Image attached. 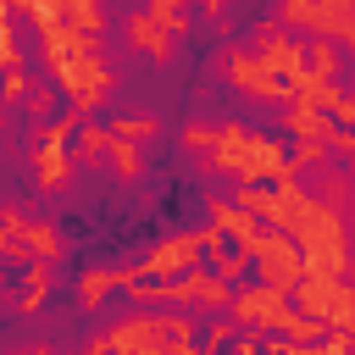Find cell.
<instances>
[{
	"instance_id": "5b68a950",
	"label": "cell",
	"mask_w": 355,
	"mask_h": 355,
	"mask_svg": "<svg viewBox=\"0 0 355 355\" xmlns=\"http://www.w3.org/2000/svg\"><path fill=\"white\" fill-rule=\"evenodd\" d=\"M33 172H39V189H61L67 183V155H61V144H39V155H33Z\"/></svg>"
},
{
	"instance_id": "8992f818",
	"label": "cell",
	"mask_w": 355,
	"mask_h": 355,
	"mask_svg": "<svg viewBox=\"0 0 355 355\" xmlns=\"http://www.w3.org/2000/svg\"><path fill=\"white\" fill-rule=\"evenodd\" d=\"M105 150H111L116 178H139V144L133 139H105Z\"/></svg>"
},
{
	"instance_id": "ba28073f",
	"label": "cell",
	"mask_w": 355,
	"mask_h": 355,
	"mask_svg": "<svg viewBox=\"0 0 355 355\" xmlns=\"http://www.w3.org/2000/svg\"><path fill=\"white\" fill-rule=\"evenodd\" d=\"M111 133H116V139H133V144H144V139L155 133V122H150V116H122Z\"/></svg>"
},
{
	"instance_id": "9c48e42d",
	"label": "cell",
	"mask_w": 355,
	"mask_h": 355,
	"mask_svg": "<svg viewBox=\"0 0 355 355\" xmlns=\"http://www.w3.org/2000/svg\"><path fill=\"white\" fill-rule=\"evenodd\" d=\"M111 283H122V277H111V272H89V277H83V283H78V294H83V300H89V305H94V300H100V294H105V288H111Z\"/></svg>"
},
{
	"instance_id": "6da1fadb",
	"label": "cell",
	"mask_w": 355,
	"mask_h": 355,
	"mask_svg": "<svg viewBox=\"0 0 355 355\" xmlns=\"http://www.w3.org/2000/svg\"><path fill=\"white\" fill-rule=\"evenodd\" d=\"M250 250H255V261H261V272H266V283L272 288H294L300 283V272H305V261H300V250L283 239V233H266V239H250Z\"/></svg>"
},
{
	"instance_id": "7a4b0ae2",
	"label": "cell",
	"mask_w": 355,
	"mask_h": 355,
	"mask_svg": "<svg viewBox=\"0 0 355 355\" xmlns=\"http://www.w3.org/2000/svg\"><path fill=\"white\" fill-rule=\"evenodd\" d=\"M233 83H239L244 94H255V100H277V94H283V78H277L261 55H233Z\"/></svg>"
},
{
	"instance_id": "3957f363",
	"label": "cell",
	"mask_w": 355,
	"mask_h": 355,
	"mask_svg": "<svg viewBox=\"0 0 355 355\" xmlns=\"http://www.w3.org/2000/svg\"><path fill=\"white\" fill-rule=\"evenodd\" d=\"M194 250H200V239H166V244H155L150 250V261H144V272H189V261H194Z\"/></svg>"
},
{
	"instance_id": "8fae6325",
	"label": "cell",
	"mask_w": 355,
	"mask_h": 355,
	"mask_svg": "<svg viewBox=\"0 0 355 355\" xmlns=\"http://www.w3.org/2000/svg\"><path fill=\"white\" fill-rule=\"evenodd\" d=\"M211 139H216V128H205V122H194V128L183 133V144H189V150H205Z\"/></svg>"
},
{
	"instance_id": "52a82bcc",
	"label": "cell",
	"mask_w": 355,
	"mask_h": 355,
	"mask_svg": "<svg viewBox=\"0 0 355 355\" xmlns=\"http://www.w3.org/2000/svg\"><path fill=\"white\" fill-rule=\"evenodd\" d=\"M150 17H155L166 33H183V28H189V11H183V0H150Z\"/></svg>"
},
{
	"instance_id": "277c9868",
	"label": "cell",
	"mask_w": 355,
	"mask_h": 355,
	"mask_svg": "<svg viewBox=\"0 0 355 355\" xmlns=\"http://www.w3.org/2000/svg\"><path fill=\"white\" fill-rule=\"evenodd\" d=\"M128 39H133V44H144V50H150L155 61H166V55H172V44H166L172 33H166V28H161V22L150 17V11H139V17H128Z\"/></svg>"
},
{
	"instance_id": "7c38bea8",
	"label": "cell",
	"mask_w": 355,
	"mask_h": 355,
	"mask_svg": "<svg viewBox=\"0 0 355 355\" xmlns=\"http://www.w3.org/2000/svg\"><path fill=\"white\" fill-rule=\"evenodd\" d=\"M200 6H205V11H222V0H200Z\"/></svg>"
},
{
	"instance_id": "30bf717a",
	"label": "cell",
	"mask_w": 355,
	"mask_h": 355,
	"mask_svg": "<svg viewBox=\"0 0 355 355\" xmlns=\"http://www.w3.org/2000/svg\"><path fill=\"white\" fill-rule=\"evenodd\" d=\"M105 139H111V133L89 122V128H83V139H78V150H83V155H94V150H105Z\"/></svg>"
}]
</instances>
